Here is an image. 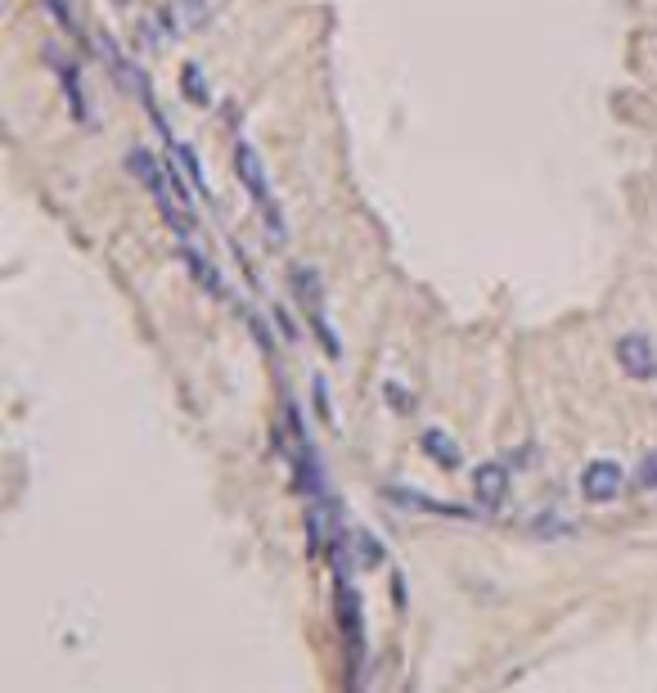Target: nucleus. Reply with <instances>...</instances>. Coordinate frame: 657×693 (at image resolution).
Segmentation results:
<instances>
[{"mask_svg":"<svg viewBox=\"0 0 657 693\" xmlns=\"http://www.w3.org/2000/svg\"><path fill=\"white\" fill-rule=\"evenodd\" d=\"M293 288H297V302H302L306 311H320V297H324L320 275H315L311 266H302V261L293 266Z\"/></svg>","mask_w":657,"mask_h":693,"instance_id":"9b49d317","label":"nucleus"},{"mask_svg":"<svg viewBox=\"0 0 657 693\" xmlns=\"http://www.w3.org/2000/svg\"><path fill=\"white\" fill-rule=\"evenodd\" d=\"M234 171H239V180H243V189H248V198H252V203H257L261 221H266L270 243H284V212H279L275 194H270L266 167H261L257 149H252L248 140H239V144H234Z\"/></svg>","mask_w":657,"mask_h":693,"instance_id":"f257e3e1","label":"nucleus"},{"mask_svg":"<svg viewBox=\"0 0 657 693\" xmlns=\"http://www.w3.org/2000/svg\"><path fill=\"white\" fill-rule=\"evenodd\" d=\"M50 63L59 68V77H63V95H68V104H72V117L86 126L90 122V104H86V95H81V72L72 68V63H63L54 50H50Z\"/></svg>","mask_w":657,"mask_h":693,"instance_id":"9d476101","label":"nucleus"},{"mask_svg":"<svg viewBox=\"0 0 657 693\" xmlns=\"http://www.w3.org/2000/svg\"><path fill=\"white\" fill-rule=\"evenodd\" d=\"M387 401H396V410H414V405H410V396H405L396 383H387Z\"/></svg>","mask_w":657,"mask_h":693,"instance_id":"6ab92c4d","label":"nucleus"},{"mask_svg":"<svg viewBox=\"0 0 657 693\" xmlns=\"http://www.w3.org/2000/svg\"><path fill=\"white\" fill-rule=\"evenodd\" d=\"M351 545H356V563L360 567H374L378 558H383V554H378V540L369 536V531H356V536H351Z\"/></svg>","mask_w":657,"mask_h":693,"instance_id":"4468645a","label":"nucleus"},{"mask_svg":"<svg viewBox=\"0 0 657 693\" xmlns=\"http://www.w3.org/2000/svg\"><path fill=\"white\" fill-rule=\"evenodd\" d=\"M180 261H185V270H189V275H194L198 284H203L212 297H230V288H225V279L216 275V266L203 257V252H194V248H180Z\"/></svg>","mask_w":657,"mask_h":693,"instance_id":"1a4fd4ad","label":"nucleus"},{"mask_svg":"<svg viewBox=\"0 0 657 693\" xmlns=\"http://www.w3.org/2000/svg\"><path fill=\"white\" fill-rule=\"evenodd\" d=\"M162 14H167L171 32L189 36V32H198V27L212 23V0H167V5H162Z\"/></svg>","mask_w":657,"mask_h":693,"instance_id":"423d86ee","label":"nucleus"},{"mask_svg":"<svg viewBox=\"0 0 657 693\" xmlns=\"http://www.w3.org/2000/svg\"><path fill=\"white\" fill-rule=\"evenodd\" d=\"M635 486H644V491H657V450H648V455L639 459V468H635Z\"/></svg>","mask_w":657,"mask_h":693,"instance_id":"2eb2a0df","label":"nucleus"},{"mask_svg":"<svg viewBox=\"0 0 657 693\" xmlns=\"http://www.w3.org/2000/svg\"><path fill=\"white\" fill-rule=\"evenodd\" d=\"M117 5H126V0H117Z\"/></svg>","mask_w":657,"mask_h":693,"instance_id":"aec40b11","label":"nucleus"},{"mask_svg":"<svg viewBox=\"0 0 657 693\" xmlns=\"http://www.w3.org/2000/svg\"><path fill=\"white\" fill-rule=\"evenodd\" d=\"M621 486H626V473H621L612 459H590V464L581 468V495H585L590 504L617 500Z\"/></svg>","mask_w":657,"mask_h":693,"instance_id":"f03ea898","label":"nucleus"},{"mask_svg":"<svg viewBox=\"0 0 657 693\" xmlns=\"http://www.w3.org/2000/svg\"><path fill=\"white\" fill-rule=\"evenodd\" d=\"M473 491H477V504H482V509H500L504 491H509V468L504 464H482L473 473Z\"/></svg>","mask_w":657,"mask_h":693,"instance_id":"0eeeda50","label":"nucleus"},{"mask_svg":"<svg viewBox=\"0 0 657 693\" xmlns=\"http://www.w3.org/2000/svg\"><path fill=\"white\" fill-rule=\"evenodd\" d=\"M333 612H338V630H342V639H347V648L360 653V599L342 572H338V585H333Z\"/></svg>","mask_w":657,"mask_h":693,"instance_id":"39448f33","label":"nucleus"},{"mask_svg":"<svg viewBox=\"0 0 657 693\" xmlns=\"http://www.w3.org/2000/svg\"><path fill=\"white\" fill-rule=\"evenodd\" d=\"M315 410L324 414V419H333V410H329V387H324V378H315Z\"/></svg>","mask_w":657,"mask_h":693,"instance_id":"a211bd4d","label":"nucleus"},{"mask_svg":"<svg viewBox=\"0 0 657 693\" xmlns=\"http://www.w3.org/2000/svg\"><path fill=\"white\" fill-rule=\"evenodd\" d=\"M99 59L113 68V77H117V86L122 90H131L135 99H144V104H153V86H149V77H144L140 68H135L131 59H126L122 50H117V41L113 36H99Z\"/></svg>","mask_w":657,"mask_h":693,"instance_id":"7ed1b4c3","label":"nucleus"},{"mask_svg":"<svg viewBox=\"0 0 657 693\" xmlns=\"http://www.w3.org/2000/svg\"><path fill=\"white\" fill-rule=\"evenodd\" d=\"M180 77H185V95L194 99V104H212V95H207V86H203V68H198V63H185Z\"/></svg>","mask_w":657,"mask_h":693,"instance_id":"ddd939ff","label":"nucleus"},{"mask_svg":"<svg viewBox=\"0 0 657 693\" xmlns=\"http://www.w3.org/2000/svg\"><path fill=\"white\" fill-rule=\"evenodd\" d=\"M423 455L437 459L441 468H455V464H459V450L450 446L446 432H423Z\"/></svg>","mask_w":657,"mask_h":693,"instance_id":"f8f14e48","label":"nucleus"},{"mask_svg":"<svg viewBox=\"0 0 657 693\" xmlns=\"http://www.w3.org/2000/svg\"><path fill=\"white\" fill-rule=\"evenodd\" d=\"M617 365L630 378H657V351L648 333H621L617 338Z\"/></svg>","mask_w":657,"mask_h":693,"instance_id":"20e7f679","label":"nucleus"},{"mask_svg":"<svg viewBox=\"0 0 657 693\" xmlns=\"http://www.w3.org/2000/svg\"><path fill=\"white\" fill-rule=\"evenodd\" d=\"M387 500H401V504H410V509H419V513H437V518H473V513L464 509V504H446V500H428V495H419V491H405V486H392L387 491Z\"/></svg>","mask_w":657,"mask_h":693,"instance_id":"6e6552de","label":"nucleus"},{"mask_svg":"<svg viewBox=\"0 0 657 693\" xmlns=\"http://www.w3.org/2000/svg\"><path fill=\"white\" fill-rule=\"evenodd\" d=\"M275 324H279V333H284L288 342H297V324H293V315H288L284 306H275Z\"/></svg>","mask_w":657,"mask_h":693,"instance_id":"f3484780","label":"nucleus"},{"mask_svg":"<svg viewBox=\"0 0 657 693\" xmlns=\"http://www.w3.org/2000/svg\"><path fill=\"white\" fill-rule=\"evenodd\" d=\"M50 5V14H54V23L63 27V32H77V18H72V9H68V0H45Z\"/></svg>","mask_w":657,"mask_h":693,"instance_id":"dca6fc26","label":"nucleus"}]
</instances>
